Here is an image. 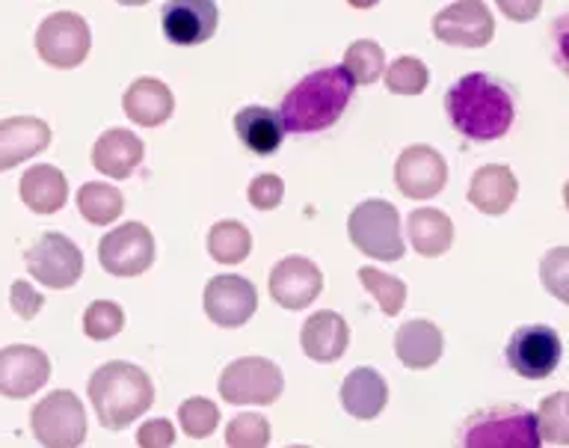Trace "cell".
<instances>
[{
	"instance_id": "obj_46",
	"label": "cell",
	"mask_w": 569,
	"mask_h": 448,
	"mask_svg": "<svg viewBox=\"0 0 569 448\" xmlns=\"http://www.w3.org/2000/svg\"><path fill=\"white\" fill-rule=\"evenodd\" d=\"M288 448H309V446H288Z\"/></svg>"
},
{
	"instance_id": "obj_36",
	"label": "cell",
	"mask_w": 569,
	"mask_h": 448,
	"mask_svg": "<svg viewBox=\"0 0 569 448\" xmlns=\"http://www.w3.org/2000/svg\"><path fill=\"white\" fill-rule=\"evenodd\" d=\"M124 327V312L122 306L113 303V300H96L89 303V309L83 312V330H87L89 339L107 341L119 336Z\"/></svg>"
},
{
	"instance_id": "obj_35",
	"label": "cell",
	"mask_w": 569,
	"mask_h": 448,
	"mask_svg": "<svg viewBox=\"0 0 569 448\" xmlns=\"http://www.w3.org/2000/svg\"><path fill=\"white\" fill-rule=\"evenodd\" d=\"M178 421L184 428L187 437L204 439L211 437L217 425H220V410L217 404L208 401V398H187L181 407H178Z\"/></svg>"
},
{
	"instance_id": "obj_28",
	"label": "cell",
	"mask_w": 569,
	"mask_h": 448,
	"mask_svg": "<svg viewBox=\"0 0 569 448\" xmlns=\"http://www.w3.org/2000/svg\"><path fill=\"white\" fill-rule=\"evenodd\" d=\"M122 208L124 197L119 193V188L107 185V181H87L78 190V211L87 217L89 223L110 226L113 220H119Z\"/></svg>"
},
{
	"instance_id": "obj_6",
	"label": "cell",
	"mask_w": 569,
	"mask_h": 448,
	"mask_svg": "<svg viewBox=\"0 0 569 448\" xmlns=\"http://www.w3.org/2000/svg\"><path fill=\"white\" fill-rule=\"evenodd\" d=\"M33 437L44 448H78L87 439V410L74 392H48L30 412Z\"/></svg>"
},
{
	"instance_id": "obj_13",
	"label": "cell",
	"mask_w": 569,
	"mask_h": 448,
	"mask_svg": "<svg viewBox=\"0 0 569 448\" xmlns=\"http://www.w3.org/2000/svg\"><path fill=\"white\" fill-rule=\"evenodd\" d=\"M395 185L407 199H433L448 185V163L433 146H409L395 163Z\"/></svg>"
},
{
	"instance_id": "obj_29",
	"label": "cell",
	"mask_w": 569,
	"mask_h": 448,
	"mask_svg": "<svg viewBox=\"0 0 569 448\" xmlns=\"http://www.w3.org/2000/svg\"><path fill=\"white\" fill-rule=\"evenodd\" d=\"M249 250H252V235L238 220H220L211 226L208 232V252L213 261L220 265H240L247 261Z\"/></svg>"
},
{
	"instance_id": "obj_39",
	"label": "cell",
	"mask_w": 569,
	"mask_h": 448,
	"mask_svg": "<svg viewBox=\"0 0 569 448\" xmlns=\"http://www.w3.org/2000/svg\"><path fill=\"white\" fill-rule=\"evenodd\" d=\"M9 306H12V312L18 315V318H24V321H30V318H36L39 315V309L44 306V297L36 291L30 282H24V279H16L12 282V288H9Z\"/></svg>"
},
{
	"instance_id": "obj_12",
	"label": "cell",
	"mask_w": 569,
	"mask_h": 448,
	"mask_svg": "<svg viewBox=\"0 0 569 448\" xmlns=\"http://www.w3.org/2000/svg\"><path fill=\"white\" fill-rule=\"evenodd\" d=\"M433 37L445 46L483 48L496 37V19L483 0H457L436 12Z\"/></svg>"
},
{
	"instance_id": "obj_24",
	"label": "cell",
	"mask_w": 569,
	"mask_h": 448,
	"mask_svg": "<svg viewBox=\"0 0 569 448\" xmlns=\"http://www.w3.org/2000/svg\"><path fill=\"white\" fill-rule=\"evenodd\" d=\"M389 401V386L373 368H353L341 384V404L353 419H377Z\"/></svg>"
},
{
	"instance_id": "obj_9",
	"label": "cell",
	"mask_w": 569,
	"mask_h": 448,
	"mask_svg": "<svg viewBox=\"0 0 569 448\" xmlns=\"http://www.w3.org/2000/svg\"><path fill=\"white\" fill-rule=\"evenodd\" d=\"M284 389V377L276 362L264 357H240L220 375V395L229 404H273Z\"/></svg>"
},
{
	"instance_id": "obj_25",
	"label": "cell",
	"mask_w": 569,
	"mask_h": 448,
	"mask_svg": "<svg viewBox=\"0 0 569 448\" xmlns=\"http://www.w3.org/2000/svg\"><path fill=\"white\" fill-rule=\"evenodd\" d=\"M442 330L436 327L433 321H425V318H416V321H407L395 336V354L407 368H430L439 362L442 357Z\"/></svg>"
},
{
	"instance_id": "obj_19",
	"label": "cell",
	"mask_w": 569,
	"mask_h": 448,
	"mask_svg": "<svg viewBox=\"0 0 569 448\" xmlns=\"http://www.w3.org/2000/svg\"><path fill=\"white\" fill-rule=\"evenodd\" d=\"M146 158V146L128 128H110L92 146V167L107 179H128Z\"/></svg>"
},
{
	"instance_id": "obj_38",
	"label": "cell",
	"mask_w": 569,
	"mask_h": 448,
	"mask_svg": "<svg viewBox=\"0 0 569 448\" xmlns=\"http://www.w3.org/2000/svg\"><path fill=\"white\" fill-rule=\"evenodd\" d=\"M282 197L284 185L273 172H264V176H256V179L249 181V202L258 211H273V208H279Z\"/></svg>"
},
{
	"instance_id": "obj_2",
	"label": "cell",
	"mask_w": 569,
	"mask_h": 448,
	"mask_svg": "<svg viewBox=\"0 0 569 448\" xmlns=\"http://www.w3.org/2000/svg\"><path fill=\"white\" fill-rule=\"evenodd\" d=\"M353 87L345 66H327L306 74L291 92H284L279 104L284 131L291 135H318L327 131L345 117L347 104L353 99Z\"/></svg>"
},
{
	"instance_id": "obj_33",
	"label": "cell",
	"mask_w": 569,
	"mask_h": 448,
	"mask_svg": "<svg viewBox=\"0 0 569 448\" xmlns=\"http://www.w3.org/2000/svg\"><path fill=\"white\" fill-rule=\"evenodd\" d=\"M382 81H386L389 92H395V96H418V92L427 90L430 72H427V66L418 57H398L395 63L386 66Z\"/></svg>"
},
{
	"instance_id": "obj_16",
	"label": "cell",
	"mask_w": 569,
	"mask_h": 448,
	"mask_svg": "<svg viewBox=\"0 0 569 448\" xmlns=\"http://www.w3.org/2000/svg\"><path fill=\"white\" fill-rule=\"evenodd\" d=\"M51 380V359L33 345H9L0 350V395L30 398Z\"/></svg>"
},
{
	"instance_id": "obj_34",
	"label": "cell",
	"mask_w": 569,
	"mask_h": 448,
	"mask_svg": "<svg viewBox=\"0 0 569 448\" xmlns=\"http://www.w3.org/2000/svg\"><path fill=\"white\" fill-rule=\"evenodd\" d=\"M267 442H270V421L258 412H240L226 425L229 448H267Z\"/></svg>"
},
{
	"instance_id": "obj_37",
	"label": "cell",
	"mask_w": 569,
	"mask_h": 448,
	"mask_svg": "<svg viewBox=\"0 0 569 448\" xmlns=\"http://www.w3.org/2000/svg\"><path fill=\"white\" fill-rule=\"evenodd\" d=\"M540 282L551 297L569 306V247H555L542 256Z\"/></svg>"
},
{
	"instance_id": "obj_41",
	"label": "cell",
	"mask_w": 569,
	"mask_h": 448,
	"mask_svg": "<svg viewBox=\"0 0 569 448\" xmlns=\"http://www.w3.org/2000/svg\"><path fill=\"white\" fill-rule=\"evenodd\" d=\"M549 46L555 66L569 78V12H563V16H558V19L551 21Z\"/></svg>"
},
{
	"instance_id": "obj_20",
	"label": "cell",
	"mask_w": 569,
	"mask_h": 448,
	"mask_svg": "<svg viewBox=\"0 0 569 448\" xmlns=\"http://www.w3.org/2000/svg\"><path fill=\"white\" fill-rule=\"evenodd\" d=\"M516 193H519V181H516L513 170L501 167V163L480 167L469 181V202L480 215L501 217L516 202Z\"/></svg>"
},
{
	"instance_id": "obj_45",
	"label": "cell",
	"mask_w": 569,
	"mask_h": 448,
	"mask_svg": "<svg viewBox=\"0 0 569 448\" xmlns=\"http://www.w3.org/2000/svg\"><path fill=\"white\" fill-rule=\"evenodd\" d=\"M563 202H567V208H569V181L563 185Z\"/></svg>"
},
{
	"instance_id": "obj_11",
	"label": "cell",
	"mask_w": 569,
	"mask_h": 448,
	"mask_svg": "<svg viewBox=\"0 0 569 448\" xmlns=\"http://www.w3.org/2000/svg\"><path fill=\"white\" fill-rule=\"evenodd\" d=\"M98 261L113 277H140L154 261V238L149 226L122 223L98 243Z\"/></svg>"
},
{
	"instance_id": "obj_43",
	"label": "cell",
	"mask_w": 569,
	"mask_h": 448,
	"mask_svg": "<svg viewBox=\"0 0 569 448\" xmlns=\"http://www.w3.org/2000/svg\"><path fill=\"white\" fill-rule=\"evenodd\" d=\"M347 3H350L353 10H371V7H377L380 0H347Z\"/></svg>"
},
{
	"instance_id": "obj_14",
	"label": "cell",
	"mask_w": 569,
	"mask_h": 448,
	"mask_svg": "<svg viewBox=\"0 0 569 448\" xmlns=\"http://www.w3.org/2000/svg\"><path fill=\"white\" fill-rule=\"evenodd\" d=\"M160 28L172 46H202L220 28V10L213 0H167Z\"/></svg>"
},
{
	"instance_id": "obj_40",
	"label": "cell",
	"mask_w": 569,
	"mask_h": 448,
	"mask_svg": "<svg viewBox=\"0 0 569 448\" xmlns=\"http://www.w3.org/2000/svg\"><path fill=\"white\" fill-rule=\"evenodd\" d=\"M172 442H176V425L169 419H149L137 430L140 448H169Z\"/></svg>"
},
{
	"instance_id": "obj_26",
	"label": "cell",
	"mask_w": 569,
	"mask_h": 448,
	"mask_svg": "<svg viewBox=\"0 0 569 448\" xmlns=\"http://www.w3.org/2000/svg\"><path fill=\"white\" fill-rule=\"evenodd\" d=\"M234 135L249 152L256 155H273L284 140V126L279 110L261 108V104H252V108L238 110L234 117Z\"/></svg>"
},
{
	"instance_id": "obj_8",
	"label": "cell",
	"mask_w": 569,
	"mask_h": 448,
	"mask_svg": "<svg viewBox=\"0 0 569 448\" xmlns=\"http://www.w3.org/2000/svg\"><path fill=\"white\" fill-rule=\"evenodd\" d=\"M92 33L78 12H53L36 30V51L51 69H74L89 57Z\"/></svg>"
},
{
	"instance_id": "obj_18",
	"label": "cell",
	"mask_w": 569,
	"mask_h": 448,
	"mask_svg": "<svg viewBox=\"0 0 569 448\" xmlns=\"http://www.w3.org/2000/svg\"><path fill=\"white\" fill-rule=\"evenodd\" d=\"M51 146V128L39 117L0 119V172L30 161Z\"/></svg>"
},
{
	"instance_id": "obj_44",
	"label": "cell",
	"mask_w": 569,
	"mask_h": 448,
	"mask_svg": "<svg viewBox=\"0 0 569 448\" xmlns=\"http://www.w3.org/2000/svg\"><path fill=\"white\" fill-rule=\"evenodd\" d=\"M116 3H122V7H142V3H149V0H116Z\"/></svg>"
},
{
	"instance_id": "obj_27",
	"label": "cell",
	"mask_w": 569,
	"mask_h": 448,
	"mask_svg": "<svg viewBox=\"0 0 569 448\" xmlns=\"http://www.w3.org/2000/svg\"><path fill=\"white\" fill-rule=\"evenodd\" d=\"M407 235L418 256L436 259V256H445L451 250L453 223L451 217L439 208H416L407 217Z\"/></svg>"
},
{
	"instance_id": "obj_32",
	"label": "cell",
	"mask_w": 569,
	"mask_h": 448,
	"mask_svg": "<svg viewBox=\"0 0 569 448\" xmlns=\"http://www.w3.org/2000/svg\"><path fill=\"white\" fill-rule=\"evenodd\" d=\"M537 416V430L540 439L551 442V446H569V395L555 392L549 398H542Z\"/></svg>"
},
{
	"instance_id": "obj_1",
	"label": "cell",
	"mask_w": 569,
	"mask_h": 448,
	"mask_svg": "<svg viewBox=\"0 0 569 448\" xmlns=\"http://www.w3.org/2000/svg\"><path fill=\"white\" fill-rule=\"evenodd\" d=\"M445 113L457 135L471 143H492L513 128L516 101L507 83L492 74L471 72L445 92Z\"/></svg>"
},
{
	"instance_id": "obj_3",
	"label": "cell",
	"mask_w": 569,
	"mask_h": 448,
	"mask_svg": "<svg viewBox=\"0 0 569 448\" xmlns=\"http://www.w3.org/2000/svg\"><path fill=\"white\" fill-rule=\"evenodd\" d=\"M87 395L96 407L98 421L107 430H122L149 410L154 401V386L140 366L113 359L96 368V375L89 377Z\"/></svg>"
},
{
	"instance_id": "obj_30",
	"label": "cell",
	"mask_w": 569,
	"mask_h": 448,
	"mask_svg": "<svg viewBox=\"0 0 569 448\" xmlns=\"http://www.w3.org/2000/svg\"><path fill=\"white\" fill-rule=\"evenodd\" d=\"M341 66L356 87H368V83L380 81V74H386V54L373 39H356L353 46L345 51Z\"/></svg>"
},
{
	"instance_id": "obj_31",
	"label": "cell",
	"mask_w": 569,
	"mask_h": 448,
	"mask_svg": "<svg viewBox=\"0 0 569 448\" xmlns=\"http://www.w3.org/2000/svg\"><path fill=\"white\" fill-rule=\"evenodd\" d=\"M359 279H362L365 291L380 303V309L389 318L400 315L403 303H407V282H400L398 277H391V273H382L380 268H359Z\"/></svg>"
},
{
	"instance_id": "obj_21",
	"label": "cell",
	"mask_w": 569,
	"mask_h": 448,
	"mask_svg": "<svg viewBox=\"0 0 569 448\" xmlns=\"http://www.w3.org/2000/svg\"><path fill=\"white\" fill-rule=\"evenodd\" d=\"M124 117L137 122L142 128H158L163 126L172 110H176V96L169 90L167 83L158 78H140L128 87L122 99Z\"/></svg>"
},
{
	"instance_id": "obj_42",
	"label": "cell",
	"mask_w": 569,
	"mask_h": 448,
	"mask_svg": "<svg viewBox=\"0 0 569 448\" xmlns=\"http://www.w3.org/2000/svg\"><path fill=\"white\" fill-rule=\"evenodd\" d=\"M496 3L501 16H507L510 21H519V24L533 21L542 10V0H496Z\"/></svg>"
},
{
	"instance_id": "obj_15",
	"label": "cell",
	"mask_w": 569,
	"mask_h": 448,
	"mask_svg": "<svg viewBox=\"0 0 569 448\" xmlns=\"http://www.w3.org/2000/svg\"><path fill=\"white\" fill-rule=\"evenodd\" d=\"M256 309L258 291L249 279L234 277V273H222V277H213L204 286V315L217 327H226V330L243 327L256 315Z\"/></svg>"
},
{
	"instance_id": "obj_10",
	"label": "cell",
	"mask_w": 569,
	"mask_h": 448,
	"mask_svg": "<svg viewBox=\"0 0 569 448\" xmlns=\"http://www.w3.org/2000/svg\"><path fill=\"white\" fill-rule=\"evenodd\" d=\"M507 366L513 368L516 375L525 380H542V377L555 375L563 357V345H560L558 330H551L546 323H531V327H519L507 341Z\"/></svg>"
},
{
	"instance_id": "obj_4",
	"label": "cell",
	"mask_w": 569,
	"mask_h": 448,
	"mask_svg": "<svg viewBox=\"0 0 569 448\" xmlns=\"http://www.w3.org/2000/svg\"><path fill=\"white\" fill-rule=\"evenodd\" d=\"M457 448H540L537 416L522 404L483 407L460 425Z\"/></svg>"
},
{
	"instance_id": "obj_7",
	"label": "cell",
	"mask_w": 569,
	"mask_h": 448,
	"mask_svg": "<svg viewBox=\"0 0 569 448\" xmlns=\"http://www.w3.org/2000/svg\"><path fill=\"white\" fill-rule=\"evenodd\" d=\"M27 270L36 282H42L44 288L62 291L71 288L83 273V252L71 238L62 232H44L39 235L24 252Z\"/></svg>"
},
{
	"instance_id": "obj_22",
	"label": "cell",
	"mask_w": 569,
	"mask_h": 448,
	"mask_svg": "<svg viewBox=\"0 0 569 448\" xmlns=\"http://www.w3.org/2000/svg\"><path fill=\"white\" fill-rule=\"evenodd\" d=\"M347 341H350V330L347 321L338 312H315L309 315V321L302 323L300 345L306 350V357L315 362H336L345 357Z\"/></svg>"
},
{
	"instance_id": "obj_23",
	"label": "cell",
	"mask_w": 569,
	"mask_h": 448,
	"mask_svg": "<svg viewBox=\"0 0 569 448\" xmlns=\"http://www.w3.org/2000/svg\"><path fill=\"white\" fill-rule=\"evenodd\" d=\"M18 193L36 215H57L69 202V181L51 163H36L18 181Z\"/></svg>"
},
{
	"instance_id": "obj_5",
	"label": "cell",
	"mask_w": 569,
	"mask_h": 448,
	"mask_svg": "<svg viewBox=\"0 0 569 448\" xmlns=\"http://www.w3.org/2000/svg\"><path fill=\"white\" fill-rule=\"evenodd\" d=\"M347 235L368 259L398 261L403 259V235H400L398 208L386 199H365L347 217Z\"/></svg>"
},
{
	"instance_id": "obj_17",
	"label": "cell",
	"mask_w": 569,
	"mask_h": 448,
	"mask_svg": "<svg viewBox=\"0 0 569 448\" xmlns=\"http://www.w3.org/2000/svg\"><path fill=\"white\" fill-rule=\"evenodd\" d=\"M320 288H323L320 268L311 259H302V256H288L270 270V297L284 309H291V312L315 303Z\"/></svg>"
}]
</instances>
